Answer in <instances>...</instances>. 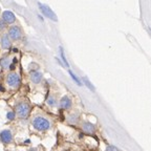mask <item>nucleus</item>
I'll list each match as a JSON object with an SVG mask.
<instances>
[{"label":"nucleus","mask_w":151,"mask_h":151,"mask_svg":"<svg viewBox=\"0 0 151 151\" xmlns=\"http://www.w3.org/2000/svg\"><path fill=\"white\" fill-rule=\"evenodd\" d=\"M32 125L38 131H46L52 127V123L44 116H37L32 120Z\"/></svg>","instance_id":"obj_1"},{"label":"nucleus","mask_w":151,"mask_h":151,"mask_svg":"<svg viewBox=\"0 0 151 151\" xmlns=\"http://www.w3.org/2000/svg\"><path fill=\"white\" fill-rule=\"evenodd\" d=\"M15 113L20 119H25L31 113V105L25 101L18 102L15 107Z\"/></svg>","instance_id":"obj_2"},{"label":"nucleus","mask_w":151,"mask_h":151,"mask_svg":"<svg viewBox=\"0 0 151 151\" xmlns=\"http://www.w3.org/2000/svg\"><path fill=\"white\" fill-rule=\"evenodd\" d=\"M21 83L20 76L17 73H9L6 76V84L12 88H18Z\"/></svg>","instance_id":"obj_3"},{"label":"nucleus","mask_w":151,"mask_h":151,"mask_svg":"<svg viewBox=\"0 0 151 151\" xmlns=\"http://www.w3.org/2000/svg\"><path fill=\"white\" fill-rule=\"evenodd\" d=\"M38 5H39V7H40L41 12H42L47 18H50V20H52V21H57V20H58L56 14L52 12V9H50V6H47V5H45V4H42V3H40V2L38 3Z\"/></svg>","instance_id":"obj_4"},{"label":"nucleus","mask_w":151,"mask_h":151,"mask_svg":"<svg viewBox=\"0 0 151 151\" xmlns=\"http://www.w3.org/2000/svg\"><path fill=\"white\" fill-rule=\"evenodd\" d=\"M21 29L18 27L17 25H14L9 29V37L13 40H19L21 38Z\"/></svg>","instance_id":"obj_5"},{"label":"nucleus","mask_w":151,"mask_h":151,"mask_svg":"<svg viewBox=\"0 0 151 151\" xmlns=\"http://www.w3.org/2000/svg\"><path fill=\"white\" fill-rule=\"evenodd\" d=\"M0 141L3 144H11L13 142V134L11 130H3L0 132Z\"/></svg>","instance_id":"obj_6"},{"label":"nucleus","mask_w":151,"mask_h":151,"mask_svg":"<svg viewBox=\"0 0 151 151\" xmlns=\"http://www.w3.org/2000/svg\"><path fill=\"white\" fill-rule=\"evenodd\" d=\"M73 106V101L69 97H63L60 100V107L63 110H69Z\"/></svg>","instance_id":"obj_7"},{"label":"nucleus","mask_w":151,"mask_h":151,"mask_svg":"<svg viewBox=\"0 0 151 151\" xmlns=\"http://www.w3.org/2000/svg\"><path fill=\"white\" fill-rule=\"evenodd\" d=\"M2 20L5 22V23H14L15 20H16V17H15V15L13 14L11 11H5V12H3L2 14Z\"/></svg>","instance_id":"obj_8"},{"label":"nucleus","mask_w":151,"mask_h":151,"mask_svg":"<svg viewBox=\"0 0 151 151\" xmlns=\"http://www.w3.org/2000/svg\"><path fill=\"white\" fill-rule=\"evenodd\" d=\"M82 129L85 133H88V134H93L94 132H96V127L92 123L89 122H84L82 125Z\"/></svg>","instance_id":"obj_9"},{"label":"nucleus","mask_w":151,"mask_h":151,"mask_svg":"<svg viewBox=\"0 0 151 151\" xmlns=\"http://www.w3.org/2000/svg\"><path fill=\"white\" fill-rule=\"evenodd\" d=\"M31 80L35 84H39L42 81V73L40 71H33L31 73Z\"/></svg>","instance_id":"obj_10"},{"label":"nucleus","mask_w":151,"mask_h":151,"mask_svg":"<svg viewBox=\"0 0 151 151\" xmlns=\"http://www.w3.org/2000/svg\"><path fill=\"white\" fill-rule=\"evenodd\" d=\"M1 46L5 50L11 47V41H9V38L7 35H3L2 38H1Z\"/></svg>","instance_id":"obj_11"},{"label":"nucleus","mask_w":151,"mask_h":151,"mask_svg":"<svg viewBox=\"0 0 151 151\" xmlns=\"http://www.w3.org/2000/svg\"><path fill=\"white\" fill-rule=\"evenodd\" d=\"M0 65L2 68H9L11 67V60H9V57H3L0 59Z\"/></svg>","instance_id":"obj_12"},{"label":"nucleus","mask_w":151,"mask_h":151,"mask_svg":"<svg viewBox=\"0 0 151 151\" xmlns=\"http://www.w3.org/2000/svg\"><path fill=\"white\" fill-rule=\"evenodd\" d=\"M46 104H47V106L50 107V108H54V107L57 106V104H58V101H57V99L55 97L50 96V97L48 98V99H47Z\"/></svg>","instance_id":"obj_13"},{"label":"nucleus","mask_w":151,"mask_h":151,"mask_svg":"<svg viewBox=\"0 0 151 151\" xmlns=\"http://www.w3.org/2000/svg\"><path fill=\"white\" fill-rule=\"evenodd\" d=\"M68 122L70 123V124H77V123L79 122V116L76 114V113L70 114V116H68Z\"/></svg>","instance_id":"obj_14"},{"label":"nucleus","mask_w":151,"mask_h":151,"mask_svg":"<svg viewBox=\"0 0 151 151\" xmlns=\"http://www.w3.org/2000/svg\"><path fill=\"white\" fill-rule=\"evenodd\" d=\"M60 54H61L62 61L64 62V64H65V65L67 66V67H69V64H68V62H67V60H66L65 55H64V50H63V48H62V47H60Z\"/></svg>","instance_id":"obj_15"},{"label":"nucleus","mask_w":151,"mask_h":151,"mask_svg":"<svg viewBox=\"0 0 151 151\" xmlns=\"http://www.w3.org/2000/svg\"><path fill=\"white\" fill-rule=\"evenodd\" d=\"M6 116L9 121H13V120H15V118H16V113H15L14 111H9V112H7Z\"/></svg>","instance_id":"obj_16"},{"label":"nucleus","mask_w":151,"mask_h":151,"mask_svg":"<svg viewBox=\"0 0 151 151\" xmlns=\"http://www.w3.org/2000/svg\"><path fill=\"white\" fill-rule=\"evenodd\" d=\"M69 75H70V77H71V78H73V80L75 81V82L77 83V84H78V85H81L80 80H79V79L77 78V76H75V75H73V71H71V70H69Z\"/></svg>","instance_id":"obj_17"},{"label":"nucleus","mask_w":151,"mask_h":151,"mask_svg":"<svg viewBox=\"0 0 151 151\" xmlns=\"http://www.w3.org/2000/svg\"><path fill=\"white\" fill-rule=\"evenodd\" d=\"M106 151H120L116 147L112 146V145H109V146L106 147Z\"/></svg>","instance_id":"obj_18"},{"label":"nucleus","mask_w":151,"mask_h":151,"mask_svg":"<svg viewBox=\"0 0 151 151\" xmlns=\"http://www.w3.org/2000/svg\"><path fill=\"white\" fill-rule=\"evenodd\" d=\"M84 83H85V84H86V85H87V86L90 88V89H91V90H93V86H92V85L90 84V82H89V81H88L86 78H84Z\"/></svg>","instance_id":"obj_19"},{"label":"nucleus","mask_w":151,"mask_h":151,"mask_svg":"<svg viewBox=\"0 0 151 151\" xmlns=\"http://www.w3.org/2000/svg\"><path fill=\"white\" fill-rule=\"evenodd\" d=\"M4 27H5V22L1 19V20H0V29H1V28H4Z\"/></svg>","instance_id":"obj_20"}]
</instances>
